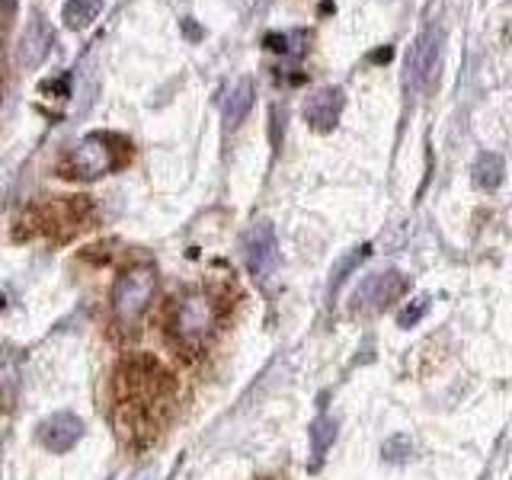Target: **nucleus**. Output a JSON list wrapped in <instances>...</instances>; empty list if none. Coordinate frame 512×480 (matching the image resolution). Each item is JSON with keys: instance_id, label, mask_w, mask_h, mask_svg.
I'll return each instance as SVG.
<instances>
[{"instance_id": "13", "label": "nucleus", "mask_w": 512, "mask_h": 480, "mask_svg": "<svg viewBox=\"0 0 512 480\" xmlns=\"http://www.w3.org/2000/svg\"><path fill=\"white\" fill-rule=\"evenodd\" d=\"M503 176H506V164H503V157L500 154H480L477 157V164L471 170V180L477 189H484V192H493V189H500L503 186Z\"/></svg>"}, {"instance_id": "17", "label": "nucleus", "mask_w": 512, "mask_h": 480, "mask_svg": "<svg viewBox=\"0 0 512 480\" xmlns=\"http://www.w3.org/2000/svg\"><path fill=\"white\" fill-rule=\"evenodd\" d=\"M426 308H429V304H426V298H420V301H413V304H410V308H404V311H400V317H397V324H400V327H413V324H416V320H420V317L426 314Z\"/></svg>"}, {"instance_id": "11", "label": "nucleus", "mask_w": 512, "mask_h": 480, "mask_svg": "<svg viewBox=\"0 0 512 480\" xmlns=\"http://www.w3.org/2000/svg\"><path fill=\"white\" fill-rule=\"evenodd\" d=\"M52 45H55L52 26H48L45 20H32L29 29L23 32V39H20V64L26 71H36L39 64L48 58V52H52Z\"/></svg>"}, {"instance_id": "6", "label": "nucleus", "mask_w": 512, "mask_h": 480, "mask_svg": "<svg viewBox=\"0 0 512 480\" xmlns=\"http://www.w3.org/2000/svg\"><path fill=\"white\" fill-rule=\"evenodd\" d=\"M276 228H272L269 221H256L253 228L244 234V263H247V272L256 279V282H266L272 276V269H276Z\"/></svg>"}, {"instance_id": "7", "label": "nucleus", "mask_w": 512, "mask_h": 480, "mask_svg": "<svg viewBox=\"0 0 512 480\" xmlns=\"http://www.w3.org/2000/svg\"><path fill=\"white\" fill-rule=\"evenodd\" d=\"M87 215H90V202L84 196L48 202L39 208V231L55 234V237H71L74 231L84 228Z\"/></svg>"}, {"instance_id": "14", "label": "nucleus", "mask_w": 512, "mask_h": 480, "mask_svg": "<svg viewBox=\"0 0 512 480\" xmlns=\"http://www.w3.org/2000/svg\"><path fill=\"white\" fill-rule=\"evenodd\" d=\"M100 13H103V0H68V4L61 7L64 23H68V29H74V32L87 29Z\"/></svg>"}, {"instance_id": "16", "label": "nucleus", "mask_w": 512, "mask_h": 480, "mask_svg": "<svg viewBox=\"0 0 512 480\" xmlns=\"http://www.w3.org/2000/svg\"><path fill=\"white\" fill-rule=\"evenodd\" d=\"M365 256H368V244H362V247H356V250H352L349 256H343V260L340 263H336V269H333V279H330V288H333V292H336V288H340L343 285V279L349 276V272L352 269H356L362 260H365Z\"/></svg>"}, {"instance_id": "3", "label": "nucleus", "mask_w": 512, "mask_h": 480, "mask_svg": "<svg viewBox=\"0 0 512 480\" xmlns=\"http://www.w3.org/2000/svg\"><path fill=\"white\" fill-rule=\"evenodd\" d=\"M154 292H157V272L151 266L128 269L125 276L116 282V292H112V314H116V324L125 333L138 330Z\"/></svg>"}, {"instance_id": "4", "label": "nucleus", "mask_w": 512, "mask_h": 480, "mask_svg": "<svg viewBox=\"0 0 512 480\" xmlns=\"http://www.w3.org/2000/svg\"><path fill=\"white\" fill-rule=\"evenodd\" d=\"M215 324H218V308L212 304V298H202V295L180 298L170 317L173 340L183 352H189V356L208 343V336L215 333Z\"/></svg>"}, {"instance_id": "5", "label": "nucleus", "mask_w": 512, "mask_h": 480, "mask_svg": "<svg viewBox=\"0 0 512 480\" xmlns=\"http://www.w3.org/2000/svg\"><path fill=\"white\" fill-rule=\"evenodd\" d=\"M442 48H445V32L442 26H426L416 42L410 45L407 52V64H404V80H407V90L420 93L426 90L432 80L439 74V64H442Z\"/></svg>"}, {"instance_id": "9", "label": "nucleus", "mask_w": 512, "mask_h": 480, "mask_svg": "<svg viewBox=\"0 0 512 480\" xmlns=\"http://www.w3.org/2000/svg\"><path fill=\"white\" fill-rule=\"evenodd\" d=\"M80 436H84V423L74 413H52L48 420L39 423V442L55 455L74 448Z\"/></svg>"}, {"instance_id": "8", "label": "nucleus", "mask_w": 512, "mask_h": 480, "mask_svg": "<svg viewBox=\"0 0 512 480\" xmlns=\"http://www.w3.org/2000/svg\"><path fill=\"white\" fill-rule=\"evenodd\" d=\"M407 292V279L400 276L397 269H388V272H378V276H368L359 292H356V304L352 308L356 311H365V314H375V311H384L391 301H397L400 295Z\"/></svg>"}, {"instance_id": "1", "label": "nucleus", "mask_w": 512, "mask_h": 480, "mask_svg": "<svg viewBox=\"0 0 512 480\" xmlns=\"http://www.w3.org/2000/svg\"><path fill=\"white\" fill-rule=\"evenodd\" d=\"M173 381L154 356H128L116 368V410L122 432L144 439L164 423Z\"/></svg>"}, {"instance_id": "18", "label": "nucleus", "mask_w": 512, "mask_h": 480, "mask_svg": "<svg viewBox=\"0 0 512 480\" xmlns=\"http://www.w3.org/2000/svg\"><path fill=\"white\" fill-rule=\"evenodd\" d=\"M16 4H20V0H0V29H4V26L13 20Z\"/></svg>"}, {"instance_id": "2", "label": "nucleus", "mask_w": 512, "mask_h": 480, "mask_svg": "<svg viewBox=\"0 0 512 480\" xmlns=\"http://www.w3.org/2000/svg\"><path fill=\"white\" fill-rule=\"evenodd\" d=\"M128 154V141L109 132H96L80 138L74 148L64 154L58 176L64 180H96L106 176L109 170H116Z\"/></svg>"}, {"instance_id": "12", "label": "nucleus", "mask_w": 512, "mask_h": 480, "mask_svg": "<svg viewBox=\"0 0 512 480\" xmlns=\"http://www.w3.org/2000/svg\"><path fill=\"white\" fill-rule=\"evenodd\" d=\"M253 106V84L250 80H234V84L221 93V122L228 132L247 119V112Z\"/></svg>"}, {"instance_id": "15", "label": "nucleus", "mask_w": 512, "mask_h": 480, "mask_svg": "<svg viewBox=\"0 0 512 480\" xmlns=\"http://www.w3.org/2000/svg\"><path fill=\"white\" fill-rule=\"evenodd\" d=\"M333 439H336V420H330V416H320V420H314V426H311L314 458H324V452L333 445Z\"/></svg>"}, {"instance_id": "10", "label": "nucleus", "mask_w": 512, "mask_h": 480, "mask_svg": "<svg viewBox=\"0 0 512 480\" xmlns=\"http://www.w3.org/2000/svg\"><path fill=\"white\" fill-rule=\"evenodd\" d=\"M343 103H346V96L340 87H324L304 103V119H308L314 132H333V125L340 122Z\"/></svg>"}]
</instances>
